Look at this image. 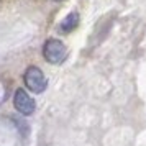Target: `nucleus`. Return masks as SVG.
<instances>
[{
  "mask_svg": "<svg viewBox=\"0 0 146 146\" xmlns=\"http://www.w3.org/2000/svg\"><path fill=\"white\" fill-rule=\"evenodd\" d=\"M77 25H79V13L72 12V13H69L64 20L61 21L59 28H61V31H62V33H69V31L76 30Z\"/></svg>",
  "mask_w": 146,
  "mask_h": 146,
  "instance_id": "nucleus-4",
  "label": "nucleus"
},
{
  "mask_svg": "<svg viewBox=\"0 0 146 146\" xmlns=\"http://www.w3.org/2000/svg\"><path fill=\"white\" fill-rule=\"evenodd\" d=\"M25 84L27 87L35 94H41L44 89H46V77L44 74L41 72L38 67H28L27 72H25Z\"/></svg>",
  "mask_w": 146,
  "mask_h": 146,
  "instance_id": "nucleus-2",
  "label": "nucleus"
},
{
  "mask_svg": "<svg viewBox=\"0 0 146 146\" xmlns=\"http://www.w3.org/2000/svg\"><path fill=\"white\" fill-rule=\"evenodd\" d=\"M54 2H62V0H54Z\"/></svg>",
  "mask_w": 146,
  "mask_h": 146,
  "instance_id": "nucleus-5",
  "label": "nucleus"
},
{
  "mask_svg": "<svg viewBox=\"0 0 146 146\" xmlns=\"http://www.w3.org/2000/svg\"><path fill=\"white\" fill-rule=\"evenodd\" d=\"M43 56L49 64H61L66 59V46L59 40H48L43 48Z\"/></svg>",
  "mask_w": 146,
  "mask_h": 146,
  "instance_id": "nucleus-1",
  "label": "nucleus"
},
{
  "mask_svg": "<svg viewBox=\"0 0 146 146\" xmlns=\"http://www.w3.org/2000/svg\"><path fill=\"white\" fill-rule=\"evenodd\" d=\"M13 105L15 108L21 113V115H31L35 112V100L28 95L23 89H18L17 92H15V97H13Z\"/></svg>",
  "mask_w": 146,
  "mask_h": 146,
  "instance_id": "nucleus-3",
  "label": "nucleus"
}]
</instances>
